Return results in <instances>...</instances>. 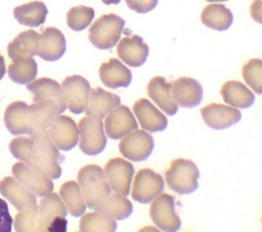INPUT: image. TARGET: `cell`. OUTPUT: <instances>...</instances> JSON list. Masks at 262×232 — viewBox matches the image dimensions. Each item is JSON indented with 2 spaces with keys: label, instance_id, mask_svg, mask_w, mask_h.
<instances>
[{
  "label": "cell",
  "instance_id": "obj_4",
  "mask_svg": "<svg viewBox=\"0 0 262 232\" xmlns=\"http://www.w3.org/2000/svg\"><path fill=\"white\" fill-rule=\"evenodd\" d=\"M200 172L196 165L190 159L177 158L171 161L166 171L165 179L169 188L178 194H190L198 187Z\"/></svg>",
  "mask_w": 262,
  "mask_h": 232
},
{
  "label": "cell",
  "instance_id": "obj_21",
  "mask_svg": "<svg viewBox=\"0 0 262 232\" xmlns=\"http://www.w3.org/2000/svg\"><path fill=\"white\" fill-rule=\"evenodd\" d=\"M120 103L121 99L118 95L97 87L90 89L84 111L88 117L103 119Z\"/></svg>",
  "mask_w": 262,
  "mask_h": 232
},
{
  "label": "cell",
  "instance_id": "obj_11",
  "mask_svg": "<svg viewBox=\"0 0 262 232\" xmlns=\"http://www.w3.org/2000/svg\"><path fill=\"white\" fill-rule=\"evenodd\" d=\"M152 136L145 130H132L122 137L119 149L126 158L132 161L147 159L154 149Z\"/></svg>",
  "mask_w": 262,
  "mask_h": 232
},
{
  "label": "cell",
  "instance_id": "obj_6",
  "mask_svg": "<svg viewBox=\"0 0 262 232\" xmlns=\"http://www.w3.org/2000/svg\"><path fill=\"white\" fill-rule=\"evenodd\" d=\"M124 26L125 20L117 14H103L90 27L89 41L98 49H111L120 40Z\"/></svg>",
  "mask_w": 262,
  "mask_h": 232
},
{
  "label": "cell",
  "instance_id": "obj_25",
  "mask_svg": "<svg viewBox=\"0 0 262 232\" xmlns=\"http://www.w3.org/2000/svg\"><path fill=\"white\" fill-rule=\"evenodd\" d=\"M99 77L101 82L112 89L126 88L132 81L130 69L117 58H111L100 65Z\"/></svg>",
  "mask_w": 262,
  "mask_h": 232
},
{
  "label": "cell",
  "instance_id": "obj_28",
  "mask_svg": "<svg viewBox=\"0 0 262 232\" xmlns=\"http://www.w3.org/2000/svg\"><path fill=\"white\" fill-rule=\"evenodd\" d=\"M93 210L115 220H125L132 214L133 205L126 196L116 192L114 194L111 193Z\"/></svg>",
  "mask_w": 262,
  "mask_h": 232
},
{
  "label": "cell",
  "instance_id": "obj_17",
  "mask_svg": "<svg viewBox=\"0 0 262 232\" xmlns=\"http://www.w3.org/2000/svg\"><path fill=\"white\" fill-rule=\"evenodd\" d=\"M201 114L205 124L214 130L227 129L237 124L242 119V113L237 108L219 103L202 107Z\"/></svg>",
  "mask_w": 262,
  "mask_h": 232
},
{
  "label": "cell",
  "instance_id": "obj_31",
  "mask_svg": "<svg viewBox=\"0 0 262 232\" xmlns=\"http://www.w3.org/2000/svg\"><path fill=\"white\" fill-rule=\"evenodd\" d=\"M59 196L68 212L74 217H81L86 211V203L78 182L67 181L59 189Z\"/></svg>",
  "mask_w": 262,
  "mask_h": 232
},
{
  "label": "cell",
  "instance_id": "obj_40",
  "mask_svg": "<svg viewBox=\"0 0 262 232\" xmlns=\"http://www.w3.org/2000/svg\"><path fill=\"white\" fill-rule=\"evenodd\" d=\"M104 4H106V5H110V4H118V3H120V1L121 0H101Z\"/></svg>",
  "mask_w": 262,
  "mask_h": 232
},
{
  "label": "cell",
  "instance_id": "obj_32",
  "mask_svg": "<svg viewBox=\"0 0 262 232\" xmlns=\"http://www.w3.org/2000/svg\"><path fill=\"white\" fill-rule=\"evenodd\" d=\"M38 67L32 56H26L13 60L8 66V76L12 82L17 84H28L35 80Z\"/></svg>",
  "mask_w": 262,
  "mask_h": 232
},
{
  "label": "cell",
  "instance_id": "obj_7",
  "mask_svg": "<svg viewBox=\"0 0 262 232\" xmlns=\"http://www.w3.org/2000/svg\"><path fill=\"white\" fill-rule=\"evenodd\" d=\"M78 129L80 137L79 147L83 153L97 155L104 150L106 136L101 119L87 115L79 121Z\"/></svg>",
  "mask_w": 262,
  "mask_h": 232
},
{
  "label": "cell",
  "instance_id": "obj_30",
  "mask_svg": "<svg viewBox=\"0 0 262 232\" xmlns=\"http://www.w3.org/2000/svg\"><path fill=\"white\" fill-rule=\"evenodd\" d=\"M202 22L213 30L225 31L233 21L232 12L223 4H210L207 5L201 14Z\"/></svg>",
  "mask_w": 262,
  "mask_h": 232
},
{
  "label": "cell",
  "instance_id": "obj_14",
  "mask_svg": "<svg viewBox=\"0 0 262 232\" xmlns=\"http://www.w3.org/2000/svg\"><path fill=\"white\" fill-rule=\"evenodd\" d=\"M104 175L112 190L124 196L129 195L134 167L121 157L110 159L104 167Z\"/></svg>",
  "mask_w": 262,
  "mask_h": 232
},
{
  "label": "cell",
  "instance_id": "obj_22",
  "mask_svg": "<svg viewBox=\"0 0 262 232\" xmlns=\"http://www.w3.org/2000/svg\"><path fill=\"white\" fill-rule=\"evenodd\" d=\"M133 112L142 129L147 132L164 131L168 126L166 115L145 98H141L133 104Z\"/></svg>",
  "mask_w": 262,
  "mask_h": 232
},
{
  "label": "cell",
  "instance_id": "obj_27",
  "mask_svg": "<svg viewBox=\"0 0 262 232\" xmlns=\"http://www.w3.org/2000/svg\"><path fill=\"white\" fill-rule=\"evenodd\" d=\"M39 34L36 31L29 30L18 34L7 46L8 56L12 59H18L26 56L37 54Z\"/></svg>",
  "mask_w": 262,
  "mask_h": 232
},
{
  "label": "cell",
  "instance_id": "obj_8",
  "mask_svg": "<svg viewBox=\"0 0 262 232\" xmlns=\"http://www.w3.org/2000/svg\"><path fill=\"white\" fill-rule=\"evenodd\" d=\"M149 216L154 224L162 231L175 232L181 227V220L175 212V199L164 193L151 200Z\"/></svg>",
  "mask_w": 262,
  "mask_h": 232
},
{
  "label": "cell",
  "instance_id": "obj_2",
  "mask_svg": "<svg viewBox=\"0 0 262 232\" xmlns=\"http://www.w3.org/2000/svg\"><path fill=\"white\" fill-rule=\"evenodd\" d=\"M54 117V113L35 103L28 105L24 101H14L5 109L4 124L12 135H30L45 132Z\"/></svg>",
  "mask_w": 262,
  "mask_h": 232
},
{
  "label": "cell",
  "instance_id": "obj_16",
  "mask_svg": "<svg viewBox=\"0 0 262 232\" xmlns=\"http://www.w3.org/2000/svg\"><path fill=\"white\" fill-rule=\"evenodd\" d=\"M104 131L112 139H121L127 133L138 128V124L126 105H118L104 117Z\"/></svg>",
  "mask_w": 262,
  "mask_h": 232
},
{
  "label": "cell",
  "instance_id": "obj_26",
  "mask_svg": "<svg viewBox=\"0 0 262 232\" xmlns=\"http://www.w3.org/2000/svg\"><path fill=\"white\" fill-rule=\"evenodd\" d=\"M222 98L226 104L236 108H248L254 104V93L242 82H225L220 90Z\"/></svg>",
  "mask_w": 262,
  "mask_h": 232
},
{
  "label": "cell",
  "instance_id": "obj_13",
  "mask_svg": "<svg viewBox=\"0 0 262 232\" xmlns=\"http://www.w3.org/2000/svg\"><path fill=\"white\" fill-rule=\"evenodd\" d=\"M11 171L13 177L36 196H46L54 188L50 178L23 161L14 164Z\"/></svg>",
  "mask_w": 262,
  "mask_h": 232
},
{
  "label": "cell",
  "instance_id": "obj_20",
  "mask_svg": "<svg viewBox=\"0 0 262 232\" xmlns=\"http://www.w3.org/2000/svg\"><path fill=\"white\" fill-rule=\"evenodd\" d=\"M117 53L124 63L137 67L145 62L149 49L141 37L132 35L131 37H124L120 40Z\"/></svg>",
  "mask_w": 262,
  "mask_h": 232
},
{
  "label": "cell",
  "instance_id": "obj_37",
  "mask_svg": "<svg viewBox=\"0 0 262 232\" xmlns=\"http://www.w3.org/2000/svg\"><path fill=\"white\" fill-rule=\"evenodd\" d=\"M128 7L137 13H146L156 8L158 0H125Z\"/></svg>",
  "mask_w": 262,
  "mask_h": 232
},
{
  "label": "cell",
  "instance_id": "obj_15",
  "mask_svg": "<svg viewBox=\"0 0 262 232\" xmlns=\"http://www.w3.org/2000/svg\"><path fill=\"white\" fill-rule=\"evenodd\" d=\"M60 88L70 111L75 114L84 112L90 92L89 82L82 76L74 75L67 77L62 81Z\"/></svg>",
  "mask_w": 262,
  "mask_h": 232
},
{
  "label": "cell",
  "instance_id": "obj_5",
  "mask_svg": "<svg viewBox=\"0 0 262 232\" xmlns=\"http://www.w3.org/2000/svg\"><path fill=\"white\" fill-rule=\"evenodd\" d=\"M27 89L33 94V103L51 111L55 115L67 109V102L60 85L49 78H41L28 83Z\"/></svg>",
  "mask_w": 262,
  "mask_h": 232
},
{
  "label": "cell",
  "instance_id": "obj_24",
  "mask_svg": "<svg viewBox=\"0 0 262 232\" xmlns=\"http://www.w3.org/2000/svg\"><path fill=\"white\" fill-rule=\"evenodd\" d=\"M147 93L167 114L174 115L177 112L178 105L173 99L172 83L167 82L165 78L154 77L147 84Z\"/></svg>",
  "mask_w": 262,
  "mask_h": 232
},
{
  "label": "cell",
  "instance_id": "obj_18",
  "mask_svg": "<svg viewBox=\"0 0 262 232\" xmlns=\"http://www.w3.org/2000/svg\"><path fill=\"white\" fill-rule=\"evenodd\" d=\"M67 43L63 34L56 28H46L39 35L37 54L44 60H58L66 52Z\"/></svg>",
  "mask_w": 262,
  "mask_h": 232
},
{
  "label": "cell",
  "instance_id": "obj_3",
  "mask_svg": "<svg viewBox=\"0 0 262 232\" xmlns=\"http://www.w3.org/2000/svg\"><path fill=\"white\" fill-rule=\"evenodd\" d=\"M86 205L94 208L111 194V187L103 170L97 165H87L81 168L77 176Z\"/></svg>",
  "mask_w": 262,
  "mask_h": 232
},
{
  "label": "cell",
  "instance_id": "obj_38",
  "mask_svg": "<svg viewBox=\"0 0 262 232\" xmlns=\"http://www.w3.org/2000/svg\"><path fill=\"white\" fill-rule=\"evenodd\" d=\"M12 229V218L7 203L0 198V232H10Z\"/></svg>",
  "mask_w": 262,
  "mask_h": 232
},
{
  "label": "cell",
  "instance_id": "obj_12",
  "mask_svg": "<svg viewBox=\"0 0 262 232\" xmlns=\"http://www.w3.org/2000/svg\"><path fill=\"white\" fill-rule=\"evenodd\" d=\"M164 179L159 173L150 169H141L134 178L131 195L135 201L149 203L164 191Z\"/></svg>",
  "mask_w": 262,
  "mask_h": 232
},
{
  "label": "cell",
  "instance_id": "obj_10",
  "mask_svg": "<svg viewBox=\"0 0 262 232\" xmlns=\"http://www.w3.org/2000/svg\"><path fill=\"white\" fill-rule=\"evenodd\" d=\"M39 214L41 220L49 232L67 231L68 221L66 219L68 210L57 193L50 192L40 201Z\"/></svg>",
  "mask_w": 262,
  "mask_h": 232
},
{
  "label": "cell",
  "instance_id": "obj_39",
  "mask_svg": "<svg viewBox=\"0 0 262 232\" xmlns=\"http://www.w3.org/2000/svg\"><path fill=\"white\" fill-rule=\"evenodd\" d=\"M5 75V60L4 57L0 54V80L4 77Z\"/></svg>",
  "mask_w": 262,
  "mask_h": 232
},
{
  "label": "cell",
  "instance_id": "obj_29",
  "mask_svg": "<svg viewBox=\"0 0 262 232\" xmlns=\"http://www.w3.org/2000/svg\"><path fill=\"white\" fill-rule=\"evenodd\" d=\"M48 13L46 5L41 1H32L13 9L15 19L24 26L39 27L45 22Z\"/></svg>",
  "mask_w": 262,
  "mask_h": 232
},
{
  "label": "cell",
  "instance_id": "obj_19",
  "mask_svg": "<svg viewBox=\"0 0 262 232\" xmlns=\"http://www.w3.org/2000/svg\"><path fill=\"white\" fill-rule=\"evenodd\" d=\"M172 95L177 105L191 108L201 103L203 99V87L196 80L182 77L173 82Z\"/></svg>",
  "mask_w": 262,
  "mask_h": 232
},
{
  "label": "cell",
  "instance_id": "obj_34",
  "mask_svg": "<svg viewBox=\"0 0 262 232\" xmlns=\"http://www.w3.org/2000/svg\"><path fill=\"white\" fill-rule=\"evenodd\" d=\"M116 230V220L97 212L85 214L80 220V231L82 232H114Z\"/></svg>",
  "mask_w": 262,
  "mask_h": 232
},
{
  "label": "cell",
  "instance_id": "obj_23",
  "mask_svg": "<svg viewBox=\"0 0 262 232\" xmlns=\"http://www.w3.org/2000/svg\"><path fill=\"white\" fill-rule=\"evenodd\" d=\"M0 193L18 211L37 204L36 195L14 177L8 176L0 181Z\"/></svg>",
  "mask_w": 262,
  "mask_h": 232
},
{
  "label": "cell",
  "instance_id": "obj_33",
  "mask_svg": "<svg viewBox=\"0 0 262 232\" xmlns=\"http://www.w3.org/2000/svg\"><path fill=\"white\" fill-rule=\"evenodd\" d=\"M14 229L17 232L46 231L41 220L38 204L24 208L14 218Z\"/></svg>",
  "mask_w": 262,
  "mask_h": 232
},
{
  "label": "cell",
  "instance_id": "obj_36",
  "mask_svg": "<svg viewBox=\"0 0 262 232\" xmlns=\"http://www.w3.org/2000/svg\"><path fill=\"white\" fill-rule=\"evenodd\" d=\"M242 75L250 88L255 93H262V60L259 58L250 59L242 69Z\"/></svg>",
  "mask_w": 262,
  "mask_h": 232
},
{
  "label": "cell",
  "instance_id": "obj_35",
  "mask_svg": "<svg viewBox=\"0 0 262 232\" xmlns=\"http://www.w3.org/2000/svg\"><path fill=\"white\" fill-rule=\"evenodd\" d=\"M94 10L91 7L80 5L71 8L67 13V24L73 31L85 30L94 18Z\"/></svg>",
  "mask_w": 262,
  "mask_h": 232
},
{
  "label": "cell",
  "instance_id": "obj_9",
  "mask_svg": "<svg viewBox=\"0 0 262 232\" xmlns=\"http://www.w3.org/2000/svg\"><path fill=\"white\" fill-rule=\"evenodd\" d=\"M45 132L53 145L63 151L73 149L79 140L78 126L67 115H55Z\"/></svg>",
  "mask_w": 262,
  "mask_h": 232
},
{
  "label": "cell",
  "instance_id": "obj_41",
  "mask_svg": "<svg viewBox=\"0 0 262 232\" xmlns=\"http://www.w3.org/2000/svg\"><path fill=\"white\" fill-rule=\"evenodd\" d=\"M206 1H209V2H224V1H227V0H206Z\"/></svg>",
  "mask_w": 262,
  "mask_h": 232
},
{
  "label": "cell",
  "instance_id": "obj_1",
  "mask_svg": "<svg viewBox=\"0 0 262 232\" xmlns=\"http://www.w3.org/2000/svg\"><path fill=\"white\" fill-rule=\"evenodd\" d=\"M12 155L36 169L50 179L61 176L60 165L64 156L50 141L46 132L30 134V137H16L9 143Z\"/></svg>",
  "mask_w": 262,
  "mask_h": 232
}]
</instances>
